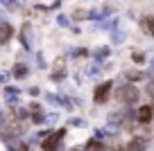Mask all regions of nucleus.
Returning a JSON list of instances; mask_svg holds the SVG:
<instances>
[{
  "mask_svg": "<svg viewBox=\"0 0 154 151\" xmlns=\"http://www.w3.org/2000/svg\"><path fill=\"white\" fill-rule=\"evenodd\" d=\"M63 129L61 131H54V133H50L48 138H43V142H41V149L43 151H57V147H59V142L63 140Z\"/></svg>",
  "mask_w": 154,
  "mask_h": 151,
  "instance_id": "f257e3e1",
  "label": "nucleus"
},
{
  "mask_svg": "<svg viewBox=\"0 0 154 151\" xmlns=\"http://www.w3.org/2000/svg\"><path fill=\"white\" fill-rule=\"evenodd\" d=\"M116 99H118V102H136V99H138V90H136L131 84L122 86V88L116 90Z\"/></svg>",
  "mask_w": 154,
  "mask_h": 151,
  "instance_id": "f03ea898",
  "label": "nucleus"
},
{
  "mask_svg": "<svg viewBox=\"0 0 154 151\" xmlns=\"http://www.w3.org/2000/svg\"><path fill=\"white\" fill-rule=\"evenodd\" d=\"M111 88H113V84L111 81H104V84H100L95 88V93H93V99H95V104H104L106 99H109V93Z\"/></svg>",
  "mask_w": 154,
  "mask_h": 151,
  "instance_id": "7ed1b4c3",
  "label": "nucleus"
},
{
  "mask_svg": "<svg viewBox=\"0 0 154 151\" xmlns=\"http://www.w3.org/2000/svg\"><path fill=\"white\" fill-rule=\"evenodd\" d=\"M145 147H147V138H134V140L129 142V147H127V151H145Z\"/></svg>",
  "mask_w": 154,
  "mask_h": 151,
  "instance_id": "20e7f679",
  "label": "nucleus"
},
{
  "mask_svg": "<svg viewBox=\"0 0 154 151\" xmlns=\"http://www.w3.org/2000/svg\"><path fill=\"white\" fill-rule=\"evenodd\" d=\"M136 120L143 122V124H147L149 120H152V106H140L138 113H136Z\"/></svg>",
  "mask_w": 154,
  "mask_h": 151,
  "instance_id": "39448f33",
  "label": "nucleus"
},
{
  "mask_svg": "<svg viewBox=\"0 0 154 151\" xmlns=\"http://www.w3.org/2000/svg\"><path fill=\"white\" fill-rule=\"evenodd\" d=\"M140 29H143L145 34H152L154 36V18L152 16H143V18H140Z\"/></svg>",
  "mask_w": 154,
  "mask_h": 151,
  "instance_id": "423d86ee",
  "label": "nucleus"
},
{
  "mask_svg": "<svg viewBox=\"0 0 154 151\" xmlns=\"http://www.w3.org/2000/svg\"><path fill=\"white\" fill-rule=\"evenodd\" d=\"M18 133H20L18 124H9V126H5V140H11V138L18 135Z\"/></svg>",
  "mask_w": 154,
  "mask_h": 151,
  "instance_id": "0eeeda50",
  "label": "nucleus"
},
{
  "mask_svg": "<svg viewBox=\"0 0 154 151\" xmlns=\"http://www.w3.org/2000/svg\"><path fill=\"white\" fill-rule=\"evenodd\" d=\"M14 34V29H11V25L7 23H0V41H7V38Z\"/></svg>",
  "mask_w": 154,
  "mask_h": 151,
  "instance_id": "6e6552de",
  "label": "nucleus"
},
{
  "mask_svg": "<svg viewBox=\"0 0 154 151\" xmlns=\"http://www.w3.org/2000/svg\"><path fill=\"white\" fill-rule=\"evenodd\" d=\"M86 151H100V142H97V138L86 142Z\"/></svg>",
  "mask_w": 154,
  "mask_h": 151,
  "instance_id": "1a4fd4ad",
  "label": "nucleus"
},
{
  "mask_svg": "<svg viewBox=\"0 0 154 151\" xmlns=\"http://www.w3.org/2000/svg\"><path fill=\"white\" fill-rule=\"evenodd\" d=\"M14 75H16V77H23V75H27V68H25V66H20V63H18V66L14 68Z\"/></svg>",
  "mask_w": 154,
  "mask_h": 151,
  "instance_id": "9d476101",
  "label": "nucleus"
},
{
  "mask_svg": "<svg viewBox=\"0 0 154 151\" xmlns=\"http://www.w3.org/2000/svg\"><path fill=\"white\" fill-rule=\"evenodd\" d=\"M129 77H131V79H134V81L143 79V75H140V72H129Z\"/></svg>",
  "mask_w": 154,
  "mask_h": 151,
  "instance_id": "9b49d317",
  "label": "nucleus"
},
{
  "mask_svg": "<svg viewBox=\"0 0 154 151\" xmlns=\"http://www.w3.org/2000/svg\"><path fill=\"white\" fill-rule=\"evenodd\" d=\"M14 151H29V149H27V144H18Z\"/></svg>",
  "mask_w": 154,
  "mask_h": 151,
  "instance_id": "f8f14e48",
  "label": "nucleus"
},
{
  "mask_svg": "<svg viewBox=\"0 0 154 151\" xmlns=\"http://www.w3.org/2000/svg\"><path fill=\"white\" fill-rule=\"evenodd\" d=\"M113 151H125V149H122V147H113Z\"/></svg>",
  "mask_w": 154,
  "mask_h": 151,
  "instance_id": "ddd939ff",
  "label": "nucleus"
},
{
  "mask_svg": "<svg viewBox=\"0 0 154 151\" xmlns=\"http://www.w3.org/2000/svg\"><path fill=\"white\" fill-rule=\"evenodd\" d=\"M72 151H77V149H72Z\"/></svg>",
  "mask_w": 154,
  "mask_h": 151,
  "instance_id": "4468645a",
  "label": "nucleus"
}]
</instances>
